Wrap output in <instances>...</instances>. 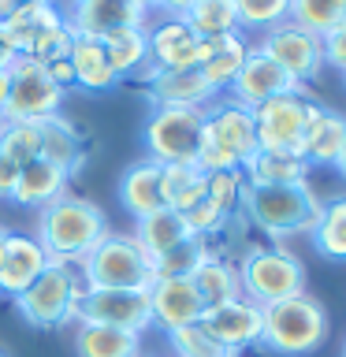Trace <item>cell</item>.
Segmentation results:
<instances>
[{
  "label": "cell",
  "mask_w": 346,
  "mask_h": 357,
  "mask_svg": "<svg viewBox=\"0 0 346 357\" xmlns=\"http://www.w3.org/2000/svg\"><path fill=\"white\" fill-rule=\"evenodd\" d=\"M112 227H108V216L100 205H93L89 197H78V194H60L45 208H38V234L33 238L41 242V250L49 253L52 264L78 268L97 250V242Z\"/></svg>",
  "instance_id": "6da1fadb"
},
{
  "label": "cell",
  "mask_w": 346,
  "mask_h": 357,
  "mask_svg": "<svg viewBox=\"0 0 346 357\" xmlns=\"http://www.w3.org/2000/svg\"><path fill=\"white\" fill-rule=\"evenodd\" d=\"M242 212L257 231H264L276 245L294 234H309L320 220V197L309 183L290 186H250L242 190Z\"/></svg>",
  "instance_id": "7a4b0ae2"
},
{
  "label": "cell",
  "mask_w": 346,
  "mask_h": 357,
  "mask_svg": "<svg viewBox=\"0 0 346 357\" xmlns=\"http://www.w3.org/2000/svg\"><path fill=\"white\" fill-rule=\"evenodd\" d=\"M328 339V309L313 294H294L276 305H264V331L261 346L283 357L313 354Z\"/></svg>",
  "instance_id": "3957f363"
},
{
  "label": "cell",
  "mask_w": 346,
  "mask_h": 357,
  "mask_svg": "<svg viewBox=\"0 0 346 357\" xmlns=\"http://www.w3.org/2000/svg\"><path fill=\"white\" fill-rule=\"evenodd\" d=\"M78 275H82L86 287H105V290H149L153 287L149 253L127 231H108L97 242V250L78 264Z\"/></svg>",
  "instance_id": "277c9868"
},
{
  "label": "cell",
  "mask_w": 346,
  "mask_h": 357,
  "mask_svg": "<svg viewBox=\"0 0 346 357\" xmlns=\"http://www.w3.org/2000/svg\"><path fill=\"white\" fill-rule=\"evenodd\" d=\"M242 298L257 305H276L283 298L306 294V264L283 245H253L239 261Z\"/></svg>",
  "instance_id": "5b68a950"
},
{
  "label": "cell",
  "mask_w": 346,
  "mask_h": 357,
  "mask_svg": "<svg viewBox=\"0 0 346 357\" xmlns=\"http://www.w3.org/2000/svg\"><path fill=\"white\" fill-rule=\"evenodd\" d=\"M82 290H86V283L75 264L49 261V268L11 301H15V312L30 328H63V324L75 320V305L82 298Z\"/></svg>",
  "instance_id": "8992f818"
},
{
  "label": "cell",
  "mask_w": 346,
  "mask_h": 357,
  "mask_svg": "<svg viewBox=\"0 0 346 357\" xmlns=\"http://www.w3.org/2000/svg\"><path fill=\"white\" fill-rule=\"evenodd\" d=\"M11 75V93L0 108V123H33L45 116H60L63 89L52 86V78L45 75V67L27 52H15L8 63Z\"/></svg>",
  "instance_id": "52a82bcc"
},
{
  "label": "cell",
  "mask_w": 346,
  "mask_h": 357,
  "mask_svg": "<svg viewBox=\"0 0 346 357\" xmlns=\"http://www.w3.org/2000/svg\"><path fill=\"white\" fill-rule=\"evenodd\" d=\"M201 130H205V108H153L145 123V160L153 164H194Z\"/></svg>",
  "instance_id": "ba28073f"
},
{
  "label": "cell",
  "mask_w": 346,
  "mask_h": 357,
  "mask_svg": "<svg viewBox=\"0 0 346 357\" xmlns=\"http://www.w3.org/2000/svg\"><path fill=\"white\" fill-rule=\"evenodd\" d=\"M75 324H105V328H123L142 335L153 328L149 290H105L86 287L75 305Z\"/></svg>",
  "instance_id": "9c48e42d"
},
{
  "label": "cell",
  "mask_w": 346,
  "mask_h": 357,
  "mask_svg": "<svg viewBox=\"0 0 346 357\" xmlns=\"http://www.w3.org/2000/svg\"><path fill=\"white\" fill-rule=\"evenodd\" d=\"M313 100L301 93H283L253 108L257 149L264 153H301V134H306Z\"/></svg>",
  "instance_id": "30bf717a"
},
{
  "label": "cell",
  "mask_w": 346,
  "mask_h": 357,
  "mask_svg": "<svg viewBox=\"0 0 346 357\" xmlns=\"http://www.w3.org/2000/svg\"><path fill=\"white\" fill-rule=\"evenodd\" d=\"M257 49H261L268 60H276L301 89H306V82H313V78L324 71V45H320V38L309 33V30H301V26H294L290 19L268 26Z\"/></svg>",
  "instance_id": "8fae6325"
},
{
  "label": "cell",
  "mask_w": 346,
  "mask_h": 357,
  "mask_svg": "<svg viewBox=\"0 0 346 357\" xmlns=\"http://www.w3.org/2000/svg\"><path fill=\"white\" fill-rule=\"evenodd\" d=\"M138 78L149 89L153 108H209L220 93L209 86V78L201 75V67H183V71H160V67L145 63Z\"/></svg>",
  "instance_id": "7c38bea8"
},
{
  "label": "cell",
  "mask_w": 346,
  "mask_h": 357,
  "mask_svg": "<svg viewBox=\"0 0 346 357\" xmlns=\"http://www.w3.org/2000/svg\"><path fill=\"white\" fill-rule=\"evenodd\" d=\"M197 324L223 346V350L239 354V350H246V346H261L264 309L250 298H234V301H223V305L205 309Z\"/></svg>",
  "instance_id": "4fadbf2b"
},
{
  "label": "cell",
  "mask_w": 346,
  "mask_h": 357,
  "mask_svg": "<svg viewBox=\"0 0 346 357\" xmlns=\"http://www.w3.org/2000/svg\"><path fill=\"white\" fill-rule=\"evenodd\" d=\"M227 93H231V100H239V105L257 108V105H264V100H272V97L301 93V86L276 60H268L257 45H250L246 63L239 67V75H234V82L227 86Z\"/></svg>",
  "instance_id": "5bb4252c"
},
{
  "label": "cell",
  "mask_w": 346,
  "mask_h": 357,
  "mask_svg": "<svg viewBox=\"0 0 346 357\" xmlns=\"http://www.w3.org/2000/svg\"><path fill=\"white\" fill-rule=\"evenodd\" d=\"M63 19L78 38H97V41L123 26H149V11L138 8L134 0H71Z\"/></svg>",
  "instance_id": "9a60e30c"
},
{
  "label": "cell",
  "mask_w": 346,
  "mask_h": 357,
  "mask_svg": "<svg viewBox=\"0 0 346 357\" xmlns=\"http://www.w3.org/2000/svg\"><path fill=\"white\" fill-rule=\"evenodd\" d=\"M205 130L227 149L239 167L257 153V127H253V108L239 105L231 97H216L205 108Z\"/></svg>",
  "instance_id": "2e32d148"
},
{
  "label": "cell",
  "mask_w": 346,
  "mask_h": 357,
  "mask_svg": "<svg viewBox=\"0 0 346 357\" xmlns=\"http://www.w3.org/2000/svg\"><path fill=\"white\" fill-rule=\"evenodd\" d=\"M149 33V63L160 71H183L201 63V38L179 15H164L160 22L145 26Z\"/></svg>",
  "instance_id": "e0dca14e"
},
{
  "label": "cell",
  "mask_w": 346,
  "mask_h": 357,
  "mask_svg": "<svg viewBox=\"0 0 346 357\" xmlns=\"http://www.w3.org/2000/svg\"><path fill=\"white\" fill-rule=\"evenodd\" d=\"M49 268V253L33 234H8L0 245V294L19 298Z\"/></svg>",
  "instance_id": "ac0fdd59"
},
{
  "label": "cell",
  "mask_w": 346,
  "mask_h": 357,
  "mask_svg": "<svg viewBox=\"0 0 346 357\" xmlns=\"http://www.w3.org/2000/svg\"><path fill=\"white\" fill-rule=\"evenodd\" d=\"M149 309L153 324H160L164 331H175L186 324H197L205 312V301L197 298L190 279H156L149 287Z\"/></svg>",
  "instance_id": "d6986e66"
},
{
  "label": "cell",
  "mask_w": 346,
  "mask_h": 357,
  "mask_svg": "<svg viewBox=\"0 0 346 357\" xmlns=\"http://www.w3.org/2000/svg\"><path fill=\"white\" fill-rule=\"evenodd\" d=\"M33 127H38V134H41V160L56 164L67 178H75L78 172H82L86 142H82V134H78V127L71 119L45 116V119H33Z\"/></svg>",
  "instance_id": "ffe728a7"
},
{
  "label": "cell",
  "mask_w": 346,
  "mask_h": 357,
  "mask_svg": "<svg viewBox=\"0 0 346 357\" xmlns=\"http://www.w3.org/2000/svg\"><path fill=\"white\" fill-rule=\"evenodd\" d=\"M346 142V116H339V112L324 108L313 100L309 108V119H306V134H301V160H306L309 167L313 164H335V156H339Z\"/></svg>",
  "instance_id": "44dd1931"
},
{
  "label": "cell",
  "mask_w": 346,
  "mask_h": 357,
  "mask_svg": "<svg viewBox=\"0 0 346 357\" xmlns=\"http://www.w3.org/2000/svg\"><path fill=\"white\" fill-rule=\"evenodd\" d=\"M246 52H250V45H246V38L239 30L216 33V38H201V63L197 67L216 93H227V86L234 82L239 67L246 63Z\"/></svg>",
  "instance_id": "7402d4cb"
},
{
  "label": "cell",
  "mask_w": 346,
  "mask_h": 357,
  "mask_svg": "<svg viewBox=\"0 0 346 357\" xmlns=\"http://www.w3.org/2000/svg\"><path fill=\"white\" fill-rule=\"evenodd\" d=\"M119 205L130 212L134 220L149 216V212L164 208V194H160V164L153 160H138L130 164L119 178Z\"/></svg>",
  "instance_id": "603a6c76"
},
{
  "label": "cell",
  "mask_w": 346,
  "mask_h": 357,
  "mask_svg": "<svg viewBox=\"0 0 346 357\" xmlns=\"http://www.w3.org/2000/svg\"><path fill=\"white\" fill-rule=\"evenodd\" d=\"M67 178L56 164L49 160H30L19 167V178H15V190H11V201H19V205L27 208H45L49 201H56L60 194H67Z\"/></svg>",
  "instance_id": "cb8c5ba5"
},
{
  "label": "cell",
  "mask_w": 346,
  "mask_h": 357,
  "mask_svg": "<svg viewBox=\"0 0 346 357\" xmlns=\"http://www.w3.org/2000/svg\"><path fill=\"white\" fill-rule=\"evenodd\" d=\"M242 178L250 186H290V183H309V164L298 153H264L257 149L242 164Z\"/></svg>",
  "instance_id": "d4e9b609"
},
{
  "label": "cell",
  "mask_w": 346,
  "mask_h": 357,
  "mask_svg": "<svg viewBox=\"0 0 346 357\" xmlns=\"http://www.w3.org/2000/svg\"><path fill=\"white\" fill-rule=\"evenodd\" d=\"M190 283H194L197 298L205 301V309L223 305V301H234V298H242L239 264L227 261V257H216V253H209L205 261L197 264V272L190 275Z\"/></svg>",
  "instance_id": "484cf974"
},
{
  "label": "cell",
  "mask_w": 346,
  "mask_h": 357,
  "mask_svg": "<svg viewBox=\"0 0 346 357\" xmlns=\"http://www.w3.org/2000/svg\"><path fill=\"white\" fill-rule=\"evenodd\" d=\"M78 357H142V335L105 328V324H75Z\"/></svg>",
  "instance_id": "4316f807"
},
{
  "label": "cell",
  "mask_w": 346,
  "mask_h": 357,
  "mask_svg": "<svg viewBox=\"0 0 346 357\" xmlns=\"http://www.w3.org/2000/svg\"><path fill=\"white\" fill-rule=\"evenodd\" d=\"M71 67H75V86L78 89H93V93H105L119 82V75L112 71L108 56H105V45L97 38H78L75 33V45H71Z\"/></svg>",
  "instance_id": "83f0119b"
},
{
  "label": "cell",
  "mask_w": 346,
  "mask_h": 357,
  "mask_svg": "<svg viewBox=\"0 0 346 357\" xmlns=\"http://www.w3.org/2000/svg\"><path fill=\"white\" fill-rule=\"evenodd\" d=\"M63 11L52 4V0H38V4H19L11 15L0 22V30H4V38L11 41V49L15 52H27L33 38H38L41 30H49L52 22H60Z\"/></svg>",
  "instance_id": "f1b7e54d"
},
{
  "label": "cell",
  "mask_w": 346,
  "mask_h": 357,
  "mask_svg": "<svg viewBox=\"0 0 346 357\" xmlns=\"http://www.w3.org/2000/svg\"><path fill=\"white\" fill-rule=\"evenodd\" d=\"M100 45H105V56H108L112 71H116L119 78L138 75L142 67L149 63V33H145V26L112 30V33L100 38Z\"/></svg>",
  "instance_id": "f546056e"
},
{
  "label": "cell",
  "mask_w": 346,
  "mask_h": 357,
  "mask_svg": "<svg viewBox=\"0 0 346 357\" xmlns=\"http://www.w3.org/2000/svg\"><path fill=\"white\" fill-rule=\"evenodd\" d=\"M134 242L142 245L145 253H149V261L153 257H160L164 250H172L175 242H183L186 238V223H183V216L179 212H172V208H156V212H149V216H142V220H134Z\"/></svg>",
  "instance_id": "4dcf8cb0"
},
{
  "label": "cell",
  "mask_w": 346,
  "mask_h": 357,
  "mask_svg": "<svg viewBox=\"0 0 346 357\" xmlns=\"http://www.w3.org/2000/svg\"><path fill=\"white\" fill-rule=\"evenodd\" d=\"M313 245L328 261H346V194L320 201V220L309 231Z\"/></svg>",
  "instance_id": "1f68e13d"
},
{
  "label": "cell",
  "mask_w": 346,
  "mask_h": 357,
  "mask_svg": "<svg viewBox=\"0 0 346 357\" xmlns=\"http://www.w3.org/2000/svg\"><path fill=\"white\" fill-rule=\"evenodd\" d=\"M160 194H164V208L183 216L190 205H197L205 197V175L194 164H167L160 167Z\"/></svg>",
  "instance_id": "d6a6232c"
},
{
  "label": "cell",
  "mask_w": 346,
  "mask_h": 357,
  "mask_svg": "<svg viewBox=\"0 0 346 357\" xmlns=\"http://www.w3.org/2000/svg\"><path fill=\"white\" fill-rule=\"evenodd\" d=\"M212 253L209 238H197V234H186L183 242H175L172 250H164L160 257H153V283L156 279H190L197 272V264Z\"/></svg>",
  "instance_id": "836d02e7"
},
{
  "label": "cell",
  "mask_w": 346,
  "mask_h": 357,
  "mask_svg": "<svg viewBox=\"0 0 346 357\" xmlns=\"http://www.w3.org/2000/svg\"><path fill=\"white\" fill-rule=\"evenodd\" d=\"M197 38H216V33H234L239 15H234V0H194L186 11H179Z\"/></svg>",
  "instance_id": "e575fe53"
},
{
  "label": "cell",
  "mask_w": 346,
  "mask_h": 357,
  "mask_svg": "<svg viewBox=\"0 0 346 357\" xmlns=\"http://www.w3.org/2000/svg\"><path fill=\"white\" fill-rule=\"evenodd\" d=\"M287 19L294 22V26L324 38L331 26H339L346 19V0H290Z\"/></svg>",
  "instance_id": "d590c367"
},
{
  "label": "cell",
  "mask_w": 346,
  "mask_h": 357,
  "mask_svg": "<svg viewBox=\"0 0 346 357\" xmlns=\"http://www.w3.org/2000/svg\"><path fill=\"white\" fill-rule=\"evenodd\" d=\"M242 190H246L242 167H234V172L205 175V201L220 212V216H227V220L242 212Z\"/></svg>",
  "instance_id": "8d00e7d4"
},
{
  "label": "cell",
  "mask_w": 346,
  "mask_h": 357,
  "mask_svg": "<svg viewBox=\"0 0 346 357\" xmlns=\"http://www.w3.org/2000/svg\"><path fill=\"white\" fill-rule=\"evenodd\" d=\"M0 156L11 164H30L41 156V134L33 123H0Z\"/></svg>",
  "instance_id": "74e56055"
},
{
  "label": "cell",
  "mask_w": 346,
  "mask_h": 357,
  "mask_svg": "<svg viewBox=\"0 0 346 357\" xmlns=\"http://www.w3.org/2000/svg\"><path fill=\"white\" fill-rule=\"evenodd\" d=\"M167 342H172L175 357H239V354L223 350V346L212 339L201 324H186V328L167 331Z\"/></svg>",
  "instance_id": "f35d334b"
},
{
  "label": "cell",
  "mask_w": 346,
  "mask_h": 357,
  "mask_svg": "<svg viewBox=\"0 0 346 357\" xmlns=\"http://www.w3.org/2000/svg\"><path fill=\"white\" fill-rule=\"evenodd\" d=\"M290 0H234V15H239V30H268L276 22H287Z\"/></svg>",
  "instance_id": "ab89813d"
},
{
  "label": "cell",
  "mask_w": 346,
  "mask_h": 357,
  "mask_svg": "<svg viewBox=\"0 0 346 357\" xmlns=\"http://www.w3.org/2000/svg\"><path fill=\"white\" fill-rule=\"evenodd\" d=\"M71 45H75V30L67 26V19H60V22H52L49 30H41L38 38H33L27 56H33V60L45 67L52 60H67V56H71Z\"/></svg>",
  "instance_id": "60d3db41"
},
{
  "label": "cell",
  "mask_w": 346,
  "mask_h": 357,
  "mask_svg": "<svg viewBox=\"0 0 346 357\" xmlns=\"http://www.w3.org/2000/svg\"><path fill=\"white\" fill-rule=\"evenodd\" d=\"M183 223H186L190 234H197V238H212V234H220L223 227H227V216H220V212L201 197L197 205H190L183 212Z\"/></svg>",
  "instance_id": "b9f144b4"
},
{
  "label": "cell",
  "mask_w": 346,
  "mask_h": 357,
  "mask_svg": "<svg viewBox=\"0 0 346 357\" xmlns=\"http://www.w3.org/2000/svg\"><path fill=\"white\" fill-rule=\"evenodd\" d=\"M320 45H324V67H335V71L346 75V19L324 33Z\"/></svg>",
  "instance_id": "7bdbcfd3"
},
{
  "label": "cell",
  "mask_w": 346,
  "mask_h": 357,
  "mask_svg": "<svg viewBox=\"0 0 346 357\" xmlns=\"http://www.w3.org/2000/svg\"><path fill=\"white\" fill-rule=\"evenodd\" d=\"M45 75L52 78V86L56 89H75V67H71V60H52V63H45Z\"/></svg>",
  "instance_id": "ee69618b"
},
{
  "label": "cell",
  "mask_w": 346,
  "mask_h": 357,
  "mask_svg": "<svg viewBox=\"0 0 346 357\" xmlns=\"http://www.w3.org/2000/svg\"><path fill=\"white\" fill-rule=\"evenodd\" d=\"M15 178H19V164H11L8 156H0V197H11V190H15Z\"/></svg>",
  "instance_id": "f6af8a7d"
},
{
  "label": "cell",
  "mask_w": 346,
  "mask_h": 357,
  "mask_svg": "<svg viewBox=\"0 0 346 357\" xmlns=\"http://www.w3.org/2000/svg\"><path fill=\"white\" fill-rule=\"evenodd\" d=\"M194 0H160V11H167V15H179V11H186Z\"/></svg>",
  "instance_id": "bcb514c9"
},
{
  "label": "cell",
  "mask_w": 346,
  "mask_h": 357,
  "mask_svg": "<svg viewBox=\"0 0 346 357\" xmlns=\"http://www.w3.org/2000/svg\"><path fill=\"white\" fill-rule=\"evenodd\" d=\"M11 56H15V49H11V41L4 38V30H0V67H8Z\"/></svg>",
  "instance_id": "7dc6e473"
},
{
  "label": "cell",
  "mask_w": 346,
  "mask_h": 357,
  "mask_svg": "<svg viewBox=\"0 0 346 357\" xmlns=\"http://www.w3.org/2000/svg\"><path fill=\"white\" fill-rule=\"evenodd\" d=\"M8 93H11V75H8V67H0V108H4Z\"/></svg>",
  "instance_id": "c3c4849f"
},
{
  "label": "cell",
  "mask_w": 346,
  "mask_h": 357,
  "mask_svg": "<svg viewBox=\"0 0 346 357\" xmlns=\"http://www.w3.org/2000/svg\"><path fill=\"white\" fill-rule=\"evenodd\" d=\"M335 172H339V175L346 178V142H343V149H339V156H335Z\"/></svg>",
  "instance_id": "681fc988"
},
{
  "label": "cell",
  "mask_w": 346,
  "mask_h": 357,
  "mask_svg": "<svg viewBox=\"0 0 346 357\" xmlns=\"http://www.w3.org/2000/svg\"><path fill=\"white\" fill-rule=\"evenodd\" d=\"M19 4H15V0H0V22H4L8 15H11V11H15Z\"/></svg>",
  "instance_id": "f907efd6"
},
{
  "label": "cell",
  "mask_w": 346,
  "mask_h": 357,
  "mask_svg": "<svg viewBox=\"0 0 346 357\" xmlns=\"http://www.w3.org/2000/svg\"><path fill=\"white\" fill-rule=\"evenodd\" d=\"M138 8H145V11H153V8H160V0H134Z\"/></svg>",
  "instance_id": "816d5d0a"
},
{
  "label": "cell",
  "mask_w": 346,
  "mask_h": 357,
  "mask_svg": "<svg viewBox=\"0 0 346 357\" xmlns=\"http://www.w3.org/2000/svg\"><path fill=\"white\" fill-rule=\"evenodd\" d=\"M4 238H8V231H4V227H0V245H4Z\"/></svg>",
  "instance_id": "f5cc1de1"
},
{
  "label": "cell",
  "mask_w": 346,
  "mask_h": 357,
  "mask_svg": "<svg viewBox=\"0 0 346 357\" xmlns=\"http://www.w3.org/2000/svg\"><path fill=\"white\" fill-rule=\"evenodd\" d=\"M15 4H38V0H15Z\"/></svg>",
  "instance_id": "db71d44e"
},
{
  "label": "cell",
  "mask_w": 346,
  "mask_h": 357,
  "mask_svg": "<svg viewBox=\"0 0 346 357\" xmlns=\"http://www.w3.org/2000/svg\"><path fill=\"white\" fill-rule=\"evenodd\" d=\"M0 357H8V350H0Z\"/></svg>",
  "instance_id": "11a10c76"
},
{
  "label": "cell",
  "mask_w": 346,
  "mask_h": 357,
  "mask_svg": "<svg viewBox=\"0 0 346 357\" xmlns=\"http://www.w3.org/2000/svg\"><path fill=\"white\" fill-rule=\"evenodd\" d=\"M343 357H346V342H343Z\"/></svg>",
  "instance_id": "9f6ffc18"
},
{
  "label": "cell",
  "mask_w": 346,
  "mask_h": 357,
  "mask_svg": "<svg viewBox=\"0 0 346 357\" xmlns=\"http://www.w3.org/2000/svg\"><path fill=\"white\" fill-rule=\"evenodd\" d=\"M343 86H346V75H343Z\"/></svg>",
  "instance_id": "6f0895ef"
}]
</instances>
